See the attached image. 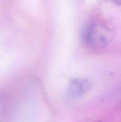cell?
Instances as JSON below:
<instances>
[{"mask_svg": "<svg viewBox=\"0 0 121 122\" xmlns=\"http://www.w3.org/2000/svg\"><path fill=\"white\" fill-rule=\"evenodd\" d=\"M82 40L87 47L99 49L106 47L113 38V32L101 21L93 20L84 26L82 31Z\"/></svg>", "mask_w": 121, "mask_h": 122, "instance_id": "1", "label": "cell"}, {"mask_svg": "<svg viewBox=\"0 0 121 122\" xmlns=\"http://www.w3.org/2000/svg\"><path fill=\"white\" fill-rule=\"evenodd\" d=\"M91 82L84 77L74 78L70 82L68 94L72 98H77L85 95L91 88Z\"/></svg>", "mask_w": 121, "mask_h": 122, "instance_id": "2", "label": "cell"}, {"mask_svg": "<svg viewBox=\"0 0 121 122\" xmlns=\"http://www.w3.org/2000/svg\"><path fill=\"white\" fill-rule=\"evenodd\" d=\"M102 122V121H97V122Z\"/></svg>", "mask_w": 121, "mask_h": 122, "instance_id": "3", "label": "cell"}]
</instances>
